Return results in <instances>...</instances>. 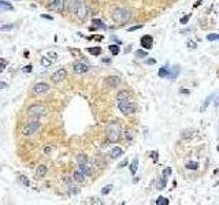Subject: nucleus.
Returning <instances> with one entry per match:
<instances>
[{"instance_id":"obj_1","label":"nucleus","mask_w":219,"mask_h":205,"mask_svg":"<svg viewBox=\"0 0 219 205\" xmlns=\"http://www.w3.org/2000/svg\"><path fill=\"white\" fill-rule=\"evenodd\" d=\"M116 100H118V108L123 115H130L136 111V105L129 100V95L127 92H119L116 96Z\"/></svg>"},{"instance_id":"obj_2","label":"nucleus","mask_w":219,"mask_h":205,"mask_svg":"<svg viewBox=\"0 0 219 205\" xmlns=\"http://www.w3.org/2000/svg\"><path fill=\"white\" fill-rule=\"evenodd\" d=\"M111 15H113V19L116 22V23H126V22L132 18L130 10L122 8V7H115V8H113Z\"/></svg>"},{"instance_id":"obj_3","label":"nucleus","mask_w":219,"mask_h":205,"mask_svg":"<svg viewBox=\"0 0 219 205\" xmlns=\"http://www.w3.org/2000/svg\"><path fill=\"white\" fill-rule=\"evenodd\" d=\"M106 135L110 142H116L121 138V126L118 123H110L106 129Z\"/></svg>"},{"instance_id":"obj_4","label":"nucleus","mask_w":219,"mask_h":205,"mask_svg":"<svg viewBox=\"0 0 219 205\" xmlns=\"http://www.w3.org/2000/svg\"><path fill=\"white\" fill-rule=\"evenodd\" d=\"M47 113V108L41 104H33L27 108V115L33 119H39Z\"/></svg>"},{"instance_id":"obj_5","label":"nucleus","mask_w":219,"mask_h":205,"mask_svg":"<svg viewBox=\"0 0 219 205\" xmlns=\"http://www.w3.org/2000/svg\"><path fill=\"white\" fill-rule=\"evenodd\" d=\"M73 14L80 19H85L86 17H88V14H89V8H88V6H86L85 2L78 0L77 4H75V8H74V12H73Z\"/></svg>"},{"instance_id":"obj_6","label":"nucleus","mask_w":219,"mask_h":205,"mask_svg":"<svg viewBox=\"0 0 219 205\" xmlns=\"http://www.w3.org/2000/svg\"><path fill=\"white\" fill-rule=\"evenodd\" d=\"M39 129H40L39 119H33V120H30V122L24 127L22 134H24L25 137H30V135H33V134L37 133V131H39Z\"/></svg>"},{"instance_id":"obj_7","label":"nucleus","mask_w":219,"mask_h":205,"mask_svg":"<svg viewBox=\"0 0 219 205\" xmlns=\"http://www.w3.org/2000/svg\"><path fill=\"white\" fill-rule=\"evenodd\" d=\"M49 90H51V86L48 85V83H45V82H37L36 85H33V88H32V93L34 96L47 95Z\"/></svg>"},{"instance_id":"obj_8","label":"nucleus","mask_w":219,"mask_h":205,"mask_svg":"<svg viewBox=\"0 0 219 205\" xmlns=\"http://www.w3.org/2000/svg\"><path fill=\"white\" fill-rule=\"evenodd\" d=\"M66 75H67V71H66L65 68H59L58 71H55L51 77V79L53 82H62L63 79H66Z\"/></svg>"},{"instance_id":"obj_9","label":"nucleus","mask_w":219,"mask_h":205,"mask_svg":"<svg viewBox=\"0 0 219 205\" xmlns=\"http://www.w3.org/2000/svg\"><path fill=\"white\" fill-rule=\"evenodd\" d=\"M140 44H141V47L144 48V49H151L152 45H154V39H152V36L145 34V36L141 37V40H140Z\"/></svg>"},{"instance_id":"obj_10","label":"nucleus","mask_w":219,"mask_h":205,"mask_svg":"<svg viewBox=\"0 0 219 205\" xmlns=\"http://www.w3.org/2000/svg\"><path fill=\"white\" fill-rule=\"evenodd\" d=\"M49 7L53 10V11L58 12H63L65 11V0H52L49 4Z\"/></svg>"},{"instance_id":"obj_11","label":"nucleus","mask_w":219,"mask_h":205,"mask_svg":"<svg viewBox=\"0 0 219 205\" xmlns=\"http://www.w3.org/2000/svg\"><path fill=\"white\" fill-rule=\"evenodd\" d=\"M73 68H74V71L77 74H84V73H88L89 70V66L85 64V63H80V62H75L73 64Z\"/></svg>"},{"instance_id":"obj_12","label":"nucleus","mask_w":219,"mask_h":205,"mask_svg":"<svg viewBox=\"0 0 219 205\" xmlns=\"http://www.w3.org/2000/svg\"><path fill=\"white\" fill-rule=\"evenodd\" d=\"M78 169H80V171L85 176H90V175H92V167H90V164H89V163L78 164Z\"/></svg>"},{"instance_id":"obj_13","label":"nucleus","mask_w":219,"mask_h":205,"mask_svg":"<svg viewBox=\"0 0 219 205\" xmlns=\"http://www.w3.org/2000/svg\"><path fill=\"white\" fill-rule=\"evenodd\" d=\"M196 133H197V131L193 130V129H186V130H184L181 133V138H182V140H192L193 137L196 135Z\"/></svg>"},{"instance_id":"obj_14","label":"nucleus","mask_w":219,"mask_h":205,"mask_svg":"<svg viewBox=\"0 0 219 205\" xmlns=\"http://www.w3.org/2000/svg\"><path fill=\"white\" fill-rule=\"evenodd\" d=\"M106 82H107V85H108V86L116 88L119 83H121V78L116 77V75H113V77H108V78H107Z\"/></svg>"},{"instance_id":"obj_15","label":"nucleus","mask_w":219,"mask_h":205,"mask_svg":"<svg viewBox=\"0 0 219 205\" xmlns=\"http://www.w3.org/2000/svg\"><path fill=\"white\" fill-rule=\"evenodd\" d=\"M85 178L86 176L81 172L80 169H75L74 174H73V179H74V182H77V183H84V182H85Z\"/></svg>"},{"instance_id":"obj_16","label":"nucleus","mask_w":219,"mask_h":205,"mask_svg":"<svg viewBox=\"0 0 219 205\" xmlns=\"http://www.w3.org/2000/svg\"><path fill=\"white\" fill-rule=\"evenodd\" d=\"M122 155H123V151H122V148H119V146H114V148L111 149V152H110L111 159H118V157H121Z\"/></svg>"},{"instance_id":"obj_17","label":"nucleus","mask_w":219,"mask_h":205,"mask_svg":"<svg viewBox=\"0 0 219 205\" xmlns=\"http://www.w3.org/2000/svg\"><path fill=\"white\" fill-rule=\"evenodd\" d=\"M14 7L12 4H10L6 0H0V11H12Z\"/></svg>"},{"instance_id":"obj_18","label":"nucleus","mask_w":219,"mask_h":205,"mask_svg":"<svg viewBox=\"0 0 219 205\" xmlns=\"http://www.w3.org/2000/svg\"><path fill=\"white\" fill-rule=\"evenodd\" d=\"M166 183H167V178L162 174V176H159V179H157V183H156V187L159 189V190H163L164 187H166Z\"/></svg>"},{"instance_id":"obj_19","label":"nucleus","mask_w":219,"mask_h":205,"mask_svg":"<svg viewBox=\"0 0 219 205\" xmlns=\"http://www.w3.org/2000/svg\"><path fill=\"white\" fill-rule=\"evenodd\" d=\"M45 174H47V166L41 164V166L37 167V169H36V175L39 176V178H43V176H45Z\"/></svg>"},{"instance_id":"obj_20","label":"nucleus","mask_w":219,"mask_h":205,"mask_svg":"<svg viewBox=\"0 0 219 205\" xmlns=\"http://www.w3.org/2000/svg\"><path fill=\"white\" fill-rule=\"evenodd\" d=\"M178 73H179V68L178 67H173L171 70H170L169 68V75H167V78H169V79H175V78H177V75H178Z\"/></svg>"},{"instance_id":"obj_21","label":"nucleus","mask_w":219,"mask_h":205,"mask_svg":"<svg viewBox=\"0 0 219 205\" xmlns=\"http://www.w3.org/2000/svg\"><path fill=\"white\" fill-rule=\"evenodd\" d=\"M77 163L78 164H85V163H89V159L85 153H78L77 155Z\"/></svg>"},{"instance_id":"obj_22","label":"nucleus","mask_w":219,"mask_h":205,"mask_svg":"<svg viewBox=\"0 0 219 205\" xmlns=\"http://www.w3.org/2000/svg\"><path fill=\"white\" fill-rule=\"evenodd\" d=\"M137 168H138V159L136 157L130 163V172H132V175H134V174L137 172Z\"/></svg>"},{"instance_id":"obj_23","label":"nucleus","mask_w":219,"mask_h":205,"mask_svg":"<svg viewBox=\"0 0 219 205\" xmlns=\"http://www.w3.org/2000/svg\"><path fill=\"white\" fill-rule=\"evenodd\" d=\"M157 75H159L160 78H167V75H169V67H162L159 70V73H157Z\"/></svg>"},{"instance_id":"obj_24","label":"nucleus","mask_w":219,"mask_h":205,"mask_svg":"<svg viewBox=\"0 0 219 205\" xmlns=\"http://www.w3.org/2000/svg\"><path fill=\"white\" fill-rule=\"evenodd\" d=\"M88 52L90 55H95V56H99L101 54V48L100 47H95V48H88Z\"/></svg>"},{"instance_id":"obj_25","label":"nucleus","mask_w":219,"mask_h":205,"mask_svg":"<svg viewBox=\"0 0 219 205\" xmlns=\"http://www.w3.org/2000/svg\"><path fill=\"white\" fill-rule=\"evenodd\" d=\"M18 182H19L21 185H24V186H26V187L30 185V182H29V179H27V176H25V175L19 176V178H18Z\"/></svg>"},{"instance_id":"obj_26","label":"nucleus","mask_w":219,"mask_h":205,"mask_svg":"<svg viewBox=\"0 0 219 205\" xmlns=\"http://www.w3.org/2000/svg\"><path fill=\"white\" fill-rule=\"evenodd\" d=\"M108 49H110V52L114 55V56H116V55L119 54V47L118 45H115V44H113V45H110L108 47Z\"/></svg>"},{"instance_id":"obj_27","label":"nucleus","mask_w":219,"mask_h":205,"mask_svg":"<svg viewBox=\"0 0 219 205\" xmlns=\"http://www.w3.org/2000/svg\"><path fill=\"white\" fill-rule=\"evenodd\" d=\"M170 201L167 198H164V197H159V198L156 200V205H169Z\"/></svg>"},{"instance_id":"obj_28","label":"nucleus","mask_w":219,"mask_h":205,"mask_svg":"<svg viewBox=\"0 0 219 205\" xmlns=\"http://www.w3.org/2000/svg\"><path fill=\"white\" fill-rule=\"evenodd\" d=\"M92 23L95 25L96 27H103V29L106 27V26H104V23H103V21H101V19H97V18H93L92 19Z\"/></svg>"},{"instance_id":"obj_29","label":"nucleus","mask_w":219,"mask_h":205,"mask_svg":"<svg viewBox=\"0 0 219 205\" xmlns=\"http://www.w3.org/2000/svg\"><path fill=\"white\" fill-rule=\"evenodd\" d=\"M14 27H15L14 23H8V25H3V26L0 27V30H2V32H10V30H12Z\"/></svg>"},{"instance_id":"obj_30","label":"nucleus","mask_w":219,"mask_h":205,"mask_svg":"<svg viewBox=\"0 0 219 205\" xmlns=\"http://www.w3.org/2000/svg\"><path fill=\"white\" fill-rule=\"evenodd\" d=\"M67 191H68L70 194H77L80 190H78V189H77L75 186H73V185L70 183V185H67Z\"/></svg>"},{"instance_id":"obj_31","label":"nucleus","mask_w":219,"mask_h":205,"mask_svg":"<svg viewBox=\"0 0 219 205\" xmlns=\"http://www.w3.org/2000/svg\"><path fill=\"white\" fill-rule=\"evenodd\" d=\"M186 168L188 169H197L198 168V163L197 161H189V163L186 164Z\"/></svg>"},{"instance_id":"obj_32","label":"nucleus","mask_w":219,"mask_h":205,"mask_svg":"<svg viewBox=\"0 0 219 205\" xmlns=\"http://www.w3.org/2000/svg\"><path fill=\"white\" fill-rule=\"evenodd\" d=\"M113 185H107V186H104L103 189H101V194H104V196H106V194H108L110 191L113 190Z\"/></svg>"},{"instance_id":"obj_33","label":"nucleus","mask_w":219,"mask_h":205,"mask_svg":"<svg viewBox=\"0 0 219 205\" xmlns=\"http://www.w3.org/2000/svg\"><path fill=\"white\" fill-rule=\"evenodd\" d=\"M134 55H136L137 57H147V51H141V49H138V51H136L134 52Z\"/></svg>"},{"instance_id":"obj_34","label":"nucleus","mask_w":219,"mask_h":205,"mask_svg":"<svg viewBox=\"0 0 219 205\" xmlns=\"http://www.w3.org/2000/svg\"><path fill=\"white\" fill-rule=\"evenodd\" d=\"M212 97H214V96H212V95H211V96H208V98H207V100H205V103H204V104H203V105H202V108H200V111H202V112H203V111H204V110H205V108H207V107H208V104H210V101H211V100H212Z\"/></svg>"},{"instance_id":"obj_35","label":"nucleus","mask_w":219,"mask_h":205,"mask_svg":"<svg viewBox=\"0 0 219 205\" xmlns=\"http://www.w3.org/2000/svg\"><path fill=\"white\" fill-rule=\"evenodd\" d=\"M207 40L208 41H215V40H219V34H215V33H211L207 36Z\"/></svg>"},{"instance_id":"obj_36","label":"nucleus","mask_w":219,"mask_h":205,"mask_svg":"<svg viewBox=\"0 0 219 205\" xmlns=\"http://www.w3.org/2000/svg\"><path fill=\"white\" fill-rule=\"evenodd\" d=\"M171 172H173L171 167H166V168L163 169V172H162V174H163V175H164V176H166V178H167V176H170V175H171Z\"/></svg>"},{"instance_id":"obj_37","label":"nucleus","mask_w":219,"mask_h":205,"mask_svg":"<svg viewBox=\"0 0 219 205\" xmlns=\"http://www.w3.org/2000/svg\"><path fill=\"white\" fill-rule=\"evenodd\" d=\"M41 66H44V67H48V66H51V60L47 59V57H41Z\"/></svg>"},{"instance_id":"obj_38","label":"nucleus","mask_w":219,"mask_h":205,"mask_svg":"<svg viewBox=\"0 0 219 205\" xmlns=\"http://www.w3.org/2000/svg\"><path fill=\"white\" fill-rule=\"evenodd\" d=\"M63 182H65L66 185H70L74 182V179H73V176H63Z\"/></svg>"},{"instance_id":"obj_39","label":"nucleus","mask_w":219,"mask_h":205,"mask_svg":"<svg viewBox=\"0 0 219 205\" xmlns=\"http://www.w3.org/2000/svg\"><path fill=\"white\" fill-rule=\"evenodd\" d=\"M190 19V14H188V15H185L184 18H181V23L182 25H186L188 23V21Z\"/></svg>"},{"instance_id":"obj_40","label":"nucleus","mask_w":219,"mask_h":205,"mask_svg":"<svg viewBox=\"0 0 219 205\" xmlns=\"http://www.w3.org/2000/svg\"><path fill=\"white\" fill-rule=\"evenodd\" d=\"M188 48H190V49H196L197 48V44H196L195 41H188Z\"/></svg>"},{"instance_id":"obj_41","label":"nucleus","mask_w":219,"mask_h":205,"mask_svg":"<svg viewBox=\"0 0 219 205\" xmlns=\"http://www.w3.org/2000/svg\"><path fill=\"white\" fill-rule=\"evenodd\" d=\"M142 27V25H136V26H132V27H129V32H134V30H138V29H141Z\"/></svg>"},{"instance_id":"obj_42","label":"nucleus","mask_w":219,"mask_h":205,"mask_svg":"<svg viewBox=\"0 0 219 205\" xmlns=\"http://www.w3.org/2000/svg\"><path fill=\"white\" fill-rule=\"evenodd\" d=\"M126 140L127 141L133 140V133H132V131H126Z\"/></svg>"},{"instance_id":"obj_43","label":"nucleus","mask_w":219,"mask_h":205,"mask_svg":"<svg viewBox=\"0 0 219 205\" xmlns=\"http://www.w3.org/2000/svg\"><path fill=\"white\" fill-rule=\"evenodd\" d=\"M126 166H127V159H125L123 161H121V163H119L118 168H123V167H126Z\"/></svg>"},{"instance_id":"obj_44","label":"nucleus","mask_w":219,"mask_h":205,"mask_svg":"<svg viewBox=\"0 0 219 205\" xmlns=\"http://www.w3.org/2000/svg\"><path fill=\"white\" fill-rule=\"evenodd\" d=\"M48 56L52 57V59H56V57H58V54H56V52H52V51H51V52H48Z\"/></svg>"},{"instance_id":"obj_45","label":"nucleus","mask_w":219,"mask_h":205,"mask_svg":"<svg viewBox=\"0 0 219 205\" xmlns=\"http://www.w3.org/2000/svg\"><path fill=\"white\" fill-rule=\"evenodd\" d=\"M151 156H152V159H154V161H156V160H157V152H156V151L151 152Z\"/></svg>"},{"instance_id":"obj_46","label":"nucleus","mask_w":219,"mask_h":205,"mask_svg":"<svg viewBox=\"0 0 219 205\" xmlns=\"http://www.w3.org/2000/svg\"><path fill=\"white\" fill-rule=\"evenodd\" d=\"M8 88V85H7L6 82H0V90H3V89H7Z\"/></svg>"},{"instance_id":"obj_47","label":"nucleus","mask_w":219,"mask_h":205,"mask_svg":"<svg viewBox=\"0 0 219 205\" xmlns=\"http://www.w3.org/2000/svg\"><path fill=\"white\" fill-rule=\"evenodd\" d=\"M24 71L25 73H30V71H32V66L29 64V66H26V67H24Z\"/></svg>"},{"instance_id":"obj_48","label":"nucleus","mask_w":219,"mask_h":205,"mask_svg":"<svg viewBox=\"0 0 219 205\" xmlns=\"http://www.w3.org/2000/svg\"><path fill=\"white\" fill-rule=\"evenodd\" d=\"M6 64H7V63H6V60L0 59V68H4V67H6Z\"/></svg>"},{"instance_id":"obj_49","label":"nucleus","mask_w":219,"mask_h":205,"mask_svg":"<svg viewBox=\"0 0 219 205\" xmlns=\"http://www.w3.org/2000/svg\"><path fill=\"white\" fill-rule=\"evenodd\" d=\"M145 63H147V64H155V63H156V60H155V59H148Z\"/></svg>"},{"instance_id":"obj_50","label":"nucleus","mask_w":219,"mask_h":205,"mask_svg":"<svg viewBox=\"0 0 219 205\" xmlns=\"http://www.w3.org/2000/svg\"><path fill=\"white\" fill-rule=\"evenodd\" d=\"M44 153H45V155H49V153H51V148H49V146L44 148Z\"/></svg>"},{"instance_id":"obj_51","label":"nucleus","mask_w":219,"mask_h":205,"mask_svg":"<svg viewBox=\"0 0 219 205\" xmlns=\"http://www.w3.org/2000/svg\"><path fill=\"white\" fill-rule=\"evenodd\" d=\"M41 18H47V19H49V21H52V19H53L52 17H49V15H44V14L41 15Z\"/></svg>"},{"instance_id":"obj_52","label":"nucleus","mask_w":219,"mask_h":205,"mask_svg":"<svg viewBox=\"0 0 219 205\" xmlns=\"http://www.w3.org/2000/svg\"><path fill=\"white\" fill-rule=\"evenodd\" d=\"M181 93H185V95H189V90H188V89H181Z\"/></svg>"},{"instance_id":"obj_53","label":"nucleus","mask_w":219,"mask_h":205,"mask_svg":"<svg viewBox=\"0 0 219 205\" xmlns=\"http://www.w3.org/2000/svg\"><path fill=\"white\" fill-rule=\"evenodd\" d=\"M215 105H218V107H219V96L216 97V100H215Z\"/></svg>"},{"instance_id":"obj_54","label":"nucleus","mask_w":219,"mask_h":205,"mask_svg":"<svg viewBox=\"0 0 219 205\" xmlns=\"http://www.w3.org/2000/svg\"><path fill=\"white\" fill-rule=\"evenodd\" d=\"M215 174H219V169H218V171H215Z\"/></svg>"}]
</instances>
